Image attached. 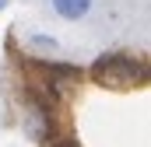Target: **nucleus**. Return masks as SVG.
Instances as JSON below:
<instances>
[{"label": "nucleus", "instance_id": "nucleus-1", "mask_svg": "<svg viewBox=\"0 0 151 147\" xmlns=\"http://www.w3.org/2000/svg\"><path fill=\"white\" fill-rule=\"evenodd\" d=\"M95 77L102 84H134V81L144 77V67L127 60V56H102L95 63Z\"/></svg>", "mask_w": 151, "mask_h": 147}, {"label": "nucleus", "instance_id": "nucleus-2", "mask_svg": "<svg viewBox=\"0 0 151 147\" xmlns=\"http://www.w3.org/2000/svg\"><path fill=\"white\" fill-rule=\"evenodd\" d=\"M49 130H53L49 109H46V105H39V102H28V109H25V133H28L32 140H46V137H49Z\"/></svg>", "mask_w": 151, "mask_h": 147}, {"label": "nucleus", "instance_id": "nucleus-3", "mask_svg": "<svg viewBox=\"0 0 151 147\" xmlns=\"http://www.w3.org/2000/svg\"><path fill=\"white\" fill-rule=\"evenodd\" d=\"M49 7H53V14L63 18V21H84V18L91 14L95 0H49Z\"/></svg>", "mask_w": 151, "mask_h": 147}, {"label": "nucleus", "instance_id": "nucleus-4", "mask_svg": "<svg viewBox=\"0 0 151 147\" xmlns=\"http://www.w3.org/2000/svg\"><path fill=\"white\" fill-rule=\"evenodd\" d=\"M28 42H32V46H35V49H46V53H56V49H60V42H56V39H49V35H28Z\"/></svg>", "mask_w": 151, "mask_h": 147}, {"label": "nucleus", "instance_id": "nucleus-5", "mask_svg": "<svg viewBox=\"0 0 151 147\" xmlns=\"http://www.w3.org/2000/svg\"><path fill=\"white\" fill-rule=\"evenodd\" d=\"M4 7H7V0H0V11H4Z\"/></svg>", "mask_w": 151, "mask_h": 147}]
</instances>
